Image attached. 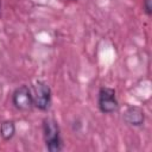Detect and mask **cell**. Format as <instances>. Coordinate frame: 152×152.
Masks as SVG:
<instances>
[{
  "instance_id": "8992f818",
  "label": "cell",
  "mask_w": 152,
  "mask_h": 152,
  "mask_svg": "<svg viewBox=\"0 0 152 152\" xmlns=\"http://www.w3.org/2000/svg\"><path fill=\"white\" fill-rule=\"evenodd\" d=\"M15 134V124L13 120H5L0 124V135L5 141L11 140Z\"/></svg>"
},
{
  "instance_id": "5b68a950",
  "label": "cell",
  "mask_w": 152,
  "mask_h": 152,
  "mask_svg": "<svg viewBox=\"0 0 152 152\" xmlns=\"http://www.w3.org/2000/svg\"><path fill=\"white\" fill-rule=\"evenodd\" d=\"M124 121L127 125L139 127L144 125L145 121V113L144 110L138 106H129L124 112Z\"/></svg>"
},
{
  "instance_id": "6da1fadb",
  "label": "cell",
  "mask_w": 152,
  "mask_h": 152,
  "mask_svg": "<svg viewBox=\"0 0 152 152\" xmlns=\"http://www.w3.org/2000/svg\"><path fill=\"white\" fill-rule=\"evenodd\" d=\"M43 137L46 148L50 152H59L63 150V140L61 137V129L58 122L51 118L46 116L43 120Z\"/></svg>"
},
{
  "instance_id": "ba28073f",
  "label": "cell",
  "mask_w": 152,
  "mask_h": 152,
  "mask_svg": "<svg viewBox=\"0 0 152 152\" xmlns=\"http://www.w3.org/2000/svg\"><path fill=\"white\" fill-rule=\"evenodd\" d=\"M0 10H1V0H0Z\"/></svg>"
},
{
  "instance_id": "52a82bcc",
  "label": "cell",
  "mask_w": 152,
  "mask_h": 152,
  "mask_svg": "<svg viewBox=\"0 0 152 152\" xmlns=\"http://www.w3.org/2000/svg\"><path fill=\"white\" fill-rule=\"evenodd\" d=\"M142 10L150 17L152 14V4L151 0H142Z\"/></svg>"
},
{
  "instance_id": "7a4b0ae2",
  "label": "cell",
  "mask_w": 152,
  "mask_h": 152,
  "mask_svg": "<svg viewBox=\"0 0 152 152\" xmlns=\"http://www.w3.org/2000/svg\"><path fill=\"white\" fill-rule=\"evenodd\" d=\"M32 90V96H33V107L38 108L39 110L46 112L50 106H51V100H52V91L50 86L39 80L33 84Z\"/></svg>"
},
{
  "instance_id": "9c48e42d",
  "label": "cell",
  "mask_w": 152,
  "mask_h": 152,
  "mask_svg": "<svg viewBox=\"0 0 152 152\" xmlns=\"http://www.w3.org/2000/svg\"><path fill=\"white\" fill-rule=\"evenodd\" d=\"M72 1H75V0H72Z\"/></svg>"
},
{
  "instance_id": "3957f363",
  "label": "cell",
  "mask_w": 152,
  "mask_h": 152,
  "mask_svg": "<svg viewBox=\"0 0 152 152\" xmlns=\"http://www.w3.org/2000/svg\"><path fill=\"white\" fill-rule=\"evenodd\" d=\"M97 106L100 112L103 114H112L118 112L119 101L116 97V91L109 87L100 88L97 96Z\"/></svg>"
},
{
  "instance_id": "277c9868",
  "label": "cell",
  "mask_w": 152,
  "mask_h": 152,
  "mask_svg": "<svg viewBox=\"0 0 152 152\" xmlns=\"http://www.w3.org/2000/svg\"><path fill=\"white\" fill-rule=\"evenodd\" d=\"M12 104L20 112H28L33 107L32 90L26 84L17 87L12 93Z\"/></svg>"
}]
</instances>
